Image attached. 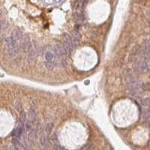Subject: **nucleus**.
<instances>
[{
	"mask_svg": "<svg viewBox=\"0 0 150 150\" xmlns=\"http://www.w3.org/2000/svg\"><path fill=\"white\" fill-rule=\"evenodd\" d=\"M48 145V140L47 137L45 136V134H41V138H40V146H41V149H45Z\"/></svg>",
	"mask_w": 150,
	"mask_h": 150,
	"instance_id": "9b49d317",
	"label": "nucleus"
},
{
	"mask_svg": "<svg viewBox=\"0 0 150 150\" xmlns=\"http://www.w3.org/2000/svg\"><path fill=\"white\" fill-rule=\"evenodd\" d=\"M61 149H62V148L59 146H55L53 148V150H61Z\"/></svg>",
	"mask_w": 150,
	"mask_h": 150,
	"instance_id": "4be33fe9",
	"label": "nucleus"
},
{
	"mask_svg": "<svg viewBox=\"0 0 150 150\" xmlns=\"http://www.w3.org/2000/svg\"><path fill=\"white\" fill-rule=\"evenodd\" d=\"M53 128V124L52 123H49L47 125V126L45 128V132L47 134H50L51 132V130Z\"/></svg>",
	"mask_w": 150,
	"mask_h": 150,
	"instance_id": "aec40b11",
	"label": "nucleus"
},
{
	"mask_svg": "<svg viewBox=\"0 0 150 150\" xmlns=\"http://www.w3.org/2000/svg\"><path fill=\"white\" fill-rule=\"evenodd\" d=\"M44 65H45L46 68L48 70H52L54 67V65L53 62H44Z\"/></svg>",
	"mask_w": 150,
	"mask_h": 150,
	"instance_id": "6ab92c4d",
	"label": "nucleus"
},
{
	"mask_svg": "<svg viewBox=\"0 0 150 150\" xmlns=\"http://www.w3.org/2000/svg\"><path fill=\"white\" fill-rule=\"evenodd\" d=\"M27 51H28V56H27L28 62L31 64L35 63L36 60V56H37V52H36L34 44H30Z\"/></svg>",
	"mask_w": 150,
	"mask_h": 150,
	"instance_id": "20e7f679",
	"label": "nucleus"
},
{
	"mask_svg": "<svg viewBox=\"0 0 150 150\" xmlns=\"http://www.w3.org/2000/svg\"><path fill=\"white\" fill-rule=\"evenodd\" d=\"M26 150H33V149H30V148H26Z\"/></svg>",
	"mask_w": 150,
	"mask_h": 150,
	"instance_id": "5701e85b",
	"label": "nucleus"
},
{
	"mask_svg": "<svg viewBox=\"0 0 150 150\" xmlns=\"http://www.w3.org/2000/svg\"><path fill=\"white\" fill-rule=\"evenodd\" d=\"M16 42H17L18 41H20L22 38V32L19 29H15L11 33V37Z\"/></svg>",
	"mask_w": 150,
	"mask_h": 150,
	"instance_id": "6e6552de",
	"label": "nucleus"
},
{
	"mask_svg": "<svg viewBox=\"0 0 150 150\" xmlns=\"http://www.w3.org/2000/svg\"><path fill=\"white\" fill-rule=\"evenodd\" d=\"M6 44L8 48V53L11 56V57H15L18 53V44L14 41L11 37L7 38L6 40Z\"/></svg>",
	"mask_w": 150,
	"mask_h": 150,
	"instance_id": "f03ea898",
	"label": "nucleus"
},
{
	"mask_svg": "<svg viewBox=\"0 0 150 150\" xmlns=\"http://www.w3.org/2000/svg\"><path fill=\"white\" fill-rule=\"evenodd\" d=\"M141 89H142L143 90L149 91V83L141 84Z\"/></svg>",
	"mask_w": 150,
	"mask_h": 150,
	"instance_id": "412c9836",
	"label": "nucleus"
},
{
	"mask_svg": "<svg viewBox=\"0 0 150 150\" xmlns=\"http://www.w3.org/2000/svg\"><path fill=\"white\" fill-rule=\"evenodd\" d=\"M31 44V41H30V38L29 37L28 35L24 36L23 38V50L27 51L28 50V48H29V45Z\"/></svg>",
	"mask_w": 150,
	"mask_h": 150,
	"instance_id": "f8f14e48",
	"label": "nucleus"
},
{
	"mask_svg": "<svg viewBox=\"0 0 150 150\" xmlns=\"http://www.w3.org/2000/svg\"><path fill=\"white\" fill-rule=\"evenodd\" d=\"M71 38L72 40V43L73 45H74L75 47L77 45V44L79 43L80 40V34L78 30H74L71 33Z\"/></svg>",
	"mask_w": 150,
	"mask_h": 150,
	"instance_id": "423d86ee",
	"label": "nucleus"
},
{
	"mask_svg": "<svg viewBox=\"0 0 150 150\" xmlns=\"http://www.w3.org/2000/svg\"><path fill=\"white\" fill-rule=\"evenodd\" d=\"M6 26H7V22L5 20H0V32L3 31L6 28Z\"/></svg>",
	"mask_w": 150,
	"mask_h": 150,
	"instance_id": "f3484780",
	"label": "nucleus"
},
{
	"mask_svg": "<svg viewBox=\"0 0 150 150\" xmlns=\"http://www.w3.org/2000/svg\"><path fill=\"white\" fill-rule=\"evenodd\" d=\"M37 138V134H36V131L35 129H32L29 131V135H28V139L31 142V143H34Z\"/></svg>",
	"mask_w": 150,
	"mask_h": 150,
	"instance_id": "ddd939ff",
	"label": "nucleus"
},
{
	"mask_svg": "<svg viewBox=\"0 0 150 150\" xmlns=\"http://www.w3.org/2000/svg\"><path fill=\"white\" fill-rule=\"evenodd\" d=\"M54 56H55V54H54L53 50H47L45 53H44V59H45V61H44V62L53 63Z\"/></svg>",
	"mask_w": 150,
	"mask_h": 150,
	"instance_id": "1a4fd4ad",
	"label": "nucleus"
},
{
	"mask_svg": "<svg viewBox=\"0 0 150 150\" xmlns=\"http://www.w3.org/2000/svg\"><path fill=\"white\" fill-rule=\"evenodd\" d=\"M24 130H25V128H24V124L23 122H20L18 125H17V127H16L13 130V131H12L11 134L14 137L17 138L19 140L23 134Z\"/></svg>",
	"mask_w": 150,
	"mask_h": 150,
	"instance_id": "39448f33",
	"label": "nucleus"
},
{
	"mask_svg": "<svg viewBox=\"0 0 150 150\" xmlns=\"http://www.w3.org/2000/svg\"><path fill=\"white\" fill-rule=\"evenodd\" d=\"M14 107L17 110H19V111L22 110V105H21V103H20L19 101H17L14 102Z\"/></svg>",
	"mask_w": 150,
	"mask_h": 150,
	"instance_id": "a211bd4d",
	"label": "nucleus"
},
{
	"mask_svg": "<svg viewBox=\"0 0 150 150\" xmlns=\"http://www.w3.org/2000/svg\"><path fill=\"white\" fill-rule=\"evenodd\" d=\"M133 70L136 74H144L149 71V62L143 59L136 61L133 65Z\"/></svg>",
	"mask_w": 150,
	"mask_h": 150,
	"instance_id": "f257e3e1",
	"label": "nucleus"
},
{
	"mask_svg": "<svg viewBox=\"0 0 150 150\" xmlns=\"http://www.w3.org/2000/svg\"><path fill=\"white\" fill-rule=\"evenodd\" d=\"M61 150H67V149H62H62H61Z\"/></svg>",
	"mask_w": 150,
	"mask_h": 150,
	"instance_id": "b1692460",
	"label": "nucleus"
},
{
	"mask_svg": "<svg viewBox=\"0 0 150 150\" xmlns=\"http://www.w3.org/2000/svg\"><path fill=\"white\" fill-rule=\"evenodd\" d=\"M20 122H23V124L26 122V113L23 110L20 111Z\"/></svg>",
	"mask_w": 150,
	"mask_h": 150,
	"instance_id": "dca6fc26",
	"label": "nucleus"
},
{
	"mask_svg": "<svg viewBox=\"0 0 150 150\" xmlns=\"http://www.w3.org/2000/svg\"><path fill=\"white\" fill-rule=\"evenodd\" d=\"M36 111L34 108H31L29 110V113H28V119H29V121L33 122L35 121V119H36Z\"/></svg>",
	"mask_w": 150,
	"mask_h": 150,
	"instance_id": "4468645a",
	"label": "nucleus"
},
{
	"mask_svg": "<svg viewBox=\"0 0 150 150\" xmlns=\"http://www.w3.org/2000/svg\"><path fill=\"white\" fill-rule=\"evenodd\" d=\"M12 143H13L14 149L16 150H26L25 147H24L23 145L21 143V142H20L17 138L13 137V139H12Z\"/></svg>",
	"mask_w": 150,
	"mask_h": 150,
	"instance_id": "9d476101",
	"label": "nucleus"
},
{
	"mask_svg": "<svg viewBox=\"0 0 150 150\" xmlns=\"http://www.w3.org/2000/svg\"><path fill=\"white\" fill-rule=\"evenodd\" d=\"M62 47L64 48L65 52V54H69L72 50H74L76 48L74 45H73L72 40L71 38L70 35H65Z\"/></svg>",
	"mask_w": 150,
	"mask_h": 150,
	"instance_id": "7ed1b4c3",
	"label": "nucleus"
},
{
	"mask_svg": "<svg viewBox=\"0 0 150 150\" xmlns=\"http://www.w3.org/2000/svg\"><path fill=\"white\" fill-rule=\"evenodd\" d=\"M53 52H54V54H56V56H62L64 55H66L62 45L60 44H57L54 46Z\"/></svg>",
	"mask_w": 150,
	"mask_h": 150,
	"instance_id": "0eeeda50",
	"label": "nucleus"
},
{
	"mask_svg": "<svg viewBox=\"0 0 150 150\" xmlns=\"http://www.w3.org/2000/svg\"><path fill=\"white\" fill-rule=\"evenodd\" d=\"M140 104L143 105V107H149V98H145L141 99Z\"/></svg>",
	"mask_w": 150,
	"mask_h": 150,
	"instance_id": "2eb2a0df",
	"label": "nucleus"
}]
</instances>
